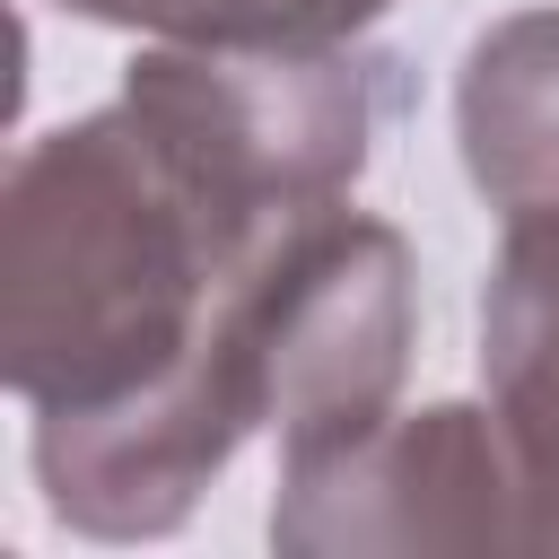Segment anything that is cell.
<instances>
[{"label":"cell","instance_id":"2","mask_svg":"<svg viewBox=\"0 0 559 559\" xmlns=\"http://www.w3.org/2000/svg\"><path fill=\"white\" fill-rule=\"evenodd\" d=\"M122 96L245 210L297 218L349 201L393 114V61L332 35H210L157 44L122 70Z\"/></svg>","mask_w":559,"mask_h":559},{"label":"cell","instance_id":"3","mask_svg":"<svg viewBox=\"0 0 559 559\" xmlns=\"http://www.w3.org/2000/svg\"><path fill=\"white\" fill-rule=\"evenodd\" d=\"M236 297L280 472L332 463L393 419L411 367V253L384 218H358L349 201L288 218L280 236H262Z\"/></svg>","mask_w":559,"mask_h":559},{"label":"cell","instance_id":"6","mask_svg":"<svg viewBox=\"0 0 559 559\" xmlns=\"http://www.w3.org/2000/svg\"><path fill=\"white\" fill-rule=\"evenodd\" d=\"M454 131L489 210H559V9L498 17L463 52Z\"/></svg>","mask_w":559,"mask_h":559},{"label":"cell","instance_id":"4","mask_svg":"<svg viewBox=\"0 0 559 559\" xmlns=\"http://www.w3.org/2000/svg\"><path fill=\"white\" fill-rule=\"evenodd\" d=\"M271 542L288 559H358V550H542L515 454L489 411L437 402L384 419L367 445L280 472Z\"/></svg>","mask_w":559,"mask_h":559},{"label":"cell","instance_id":"8","mask_svg":"<svg viewBox=\"0 0 559 559\" xmlns=\"http://www.w3.org/2000/svg\"><path fill=\"white\" fill-rule=\"evenodd\" d=\"M262 9H271V35H332V44H349L393 0H262Z\"/></svg>","mask_w":559,"mask_h":559},{"label":"cell","instance_id":"7","mask_svg":"<svg viewBox=\"0 0 559 559\" xmlns=\"http://www.w3.org/2000/svg\"><path fill=\"white\" fill-rule=\"evenodd\" d=\"M70 17L96 26H140L157 44H210V35H271L262 0H61Z\"/></svg>","mask_w":559,"mask_h":559},{"label":"cell","instance_id":"5","mask_svg":"<svg viewBox=\"0 0 559 559\" xmlns=\"http://www.w3.org/2000/svg\"><path fill=\"white\" fill-rule=\"evenodd\" d=\"M489 419L515 454L533 542L559 550V210H515L480 297Z\"/></svg>","mask_w":559,"mask_h":559},{"label":"cell","instance_id":"1","mask_svg":"<svg viewBox=\"0 0 559 559\" xmlns=\"http://www.w3.org/2000/svg\"><path fill=\"white\" fill-rule=\"evenodd\" d=\"M306 218V210H297ZM288 218L218 192L131 96L17 148L0 183V376L26 411H114L166 384L218 288Z\"/></svg>","mask_w":559,"mask_h":559}]
</instances>
